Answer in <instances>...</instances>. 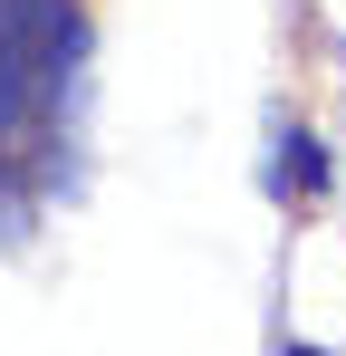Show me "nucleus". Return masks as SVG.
<instances>
[{"instance_id": "obj_1", "label": "nucleus", "mask_w": 346, "mask_h": 356, "mask_svg": "<svg viewBox=\"0 0 346 356\" xmlns=\"http://www.w3.org/2000/svg\"><path fill=\"white\" fill-rule=\"evenodd\" d=\"M67 49H77L67 0H0V154L39 145L58 77H67Z\"/></svg>"}]
</instances>
